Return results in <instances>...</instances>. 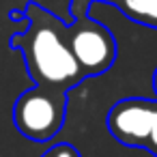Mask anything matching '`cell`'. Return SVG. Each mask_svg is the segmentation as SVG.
Listing matches in <instances>:
<instances>
[{
    "label": "cell",
    "instance_id": "cell-1",
    "mask_svg": "<svg viewBox=\"0 0 157 157\" xmlns=\"http://www.w3.org/2000/svg\"><path fill=\"white\" fill-rule=\"evenodd\" d=\"M24 20L26 30L15 33L9 45L22 52L26 71L37 86L69 93L84 75L67 45V24L35 2L26 7Z\"/></svg>",
    "mask_w": 157,
    "mask_h": 157
},
{
    "label": "cell",
    "instance_id": "cell-8",
    "mask_svg": "<svg viewBox=\"0 0 157 157\" xmlns=\"http://www.w3.org/2000/svg\"><path fill=\"white\" fill-rule=\"evenodd\" d=\"M153 88H155V95H157V69H155V73H153Z\"/></svg>",
    "mask_w": 157,
    "mask_h": 157
},
{
    "label": "cell",
    "instance_id": "cell-3",
    "mask_svg": "<svg viewBox=\"0 0 157 157\" xmlns=\"http://www.w3.org/2000/svg\"><path fill=\"white\" fill-rule=\"evenodd\" d=\"M65 37L84 80L105 73L116 63L118 45L112 30L88 15L75 17L65 28Z\"/></svg>",
    "mask_w": 157,
    "mask_h": 157
},
{
    "label": "cell",
    "instance_id": "cell-6",
    "mask_svg": "<svg viewBox=\"0 0 157 157\" xmlns=\"http://www.w3.org/2000/svg\"><path fill=\"white\" fill-rule=\"evenodd\" d=\"M41 157H82L80 151L73 146V144H67V142H60V144H54L50 146Z\"/></svg>",
    "mask_w": 157,
    "mask_h": 157
},
{
    "label": "cell",
    "instance_id": "cell-5",
    "mask_svg": "<svg viewBox=\"0 0 157 157\" xmlns=\"http://www.w3.org/2000/svg\"><path fill=\"white\" fill-rule=\"evenodd\" d=\"M93 2L114 5L131 22L157 30V0H71V17L75 20V17L88 15V9Z\"/></svg>",
    "mask_w": 157,
    "mask_h": 157
},
{
    "label": "cell",
    "instance_id": "cell-7",
    "mask_svg": "<svg viewBox=\"0 0 157 157\" xmlns=\"http://www.w3.org/2000/svg\"><path fill=\"white\" fill-rule=\"evenodd\" d=\"M151 155L157 157V116L153 121V127H151V133H148V140H146V146H144Z\"/></svg>",
    "mask_w": 157,
    "mask_h": 157
},
{
    "label": "cell",
    "instance_id": "cell-2",
    "mask_svg": "<svg viewBox=\"0 0 157 157\" xmlns=\"http://www.w3.org/2000/svg\"><path fill=\"white\" fill-rule=\"evenodd\" d=\"M67 116V93L33 86L24 90L13 103V125L15 129L33 140L48 142L65 125Z\"/></svg>",
    "mask_w": 157,
    "mask_h": 157
},
{
    "label": "cell",
    "instance_id": "cell-4",
    "mask_svg": "<svg viewBox=\"0 0 157 157\" xmlns=\"http://www.w3.org/2000/svg\"><path fill=\"white\" fill-rule=\"evenodd\" d=\"M157 116V99L129 97L116 101L105 118L108 131L125 146L144 148L153 121Z\"/></svg>",
    "mask_w": 157,
    "mask_h": 157
}]
</instances>
